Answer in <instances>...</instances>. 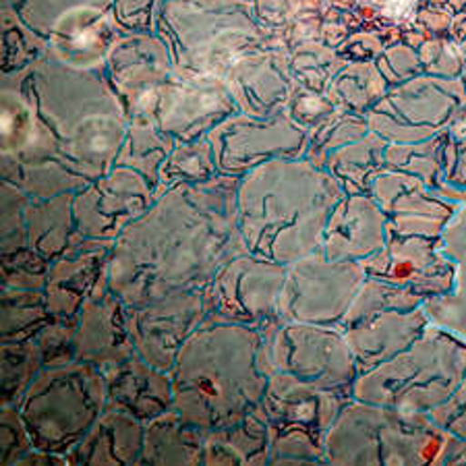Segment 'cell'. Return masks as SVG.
Segmentation results:
<instances>
[{
  "mask_svg": "<svg viewBox=\"0 0 466 466\" xmlns=\"http://www.w3.org/2000/svg\"><path fill=\"white\" fill-rule=\"evenodd\" d=\"M206 431L170 409L146 423L144 456L152 464H199L204 462Z\"/></svg>",
  "mask_w": 466,
  "mask_h": 466,
  "instance_id": "cell-22",
  "label": "cell"
},
{
  "mask_svg": "<svg viewBox=\"0 0 466 466\" xmlns=\"http://www.w3.org/2000/svg\"><path fill=\"white\" fill-rule=\"evenodd\" d=\"M441 249L456 266L454 289L448 295L425 300L423 309L433 323L466 342V199L461 201L454 218L441 232Z\"/></svg>",
  "mask_w": 466,
  "mask_h": 466,
  "instance_id": "cell-21",
  "label": "cell"
},
{
  "mask_svg": "<svg viewBox=\"0 0 466 466\" xmlns=\"http://www.w3.org/2000/svg\"><path fill=\"white\" fill-rule=\"evenodd\" d=\"M386 147L380 135L370 133L363 139L336 149L328 156L326 170L338 178L350 195L370 193L373 178L386 168Z\"/></svg>",
  "mask_w": 466,
  "mask_h": 466,
  "instance_id": "cell-24",
  "label": "cell"
},
{
  "mask_svg": "<svg viewBox=\"0 0 466 466\" xmlns=\"http://www.w3.org/2000/svg\"><path fill=\"white\" fill-rule=\"evenodd\" d=\"M206 319L204 289L185 290L129 307V328L135 355L156 370L170 373L185 342Z\"/></svg>",
  "mask_w": 466,
  "mask_h": 466,
  "instance_id": "cell-11",
  "label": "cell"
},
{
  "mask_svg": "<svg viewBox=\"0 0 466 466\" xmlns=\"http://www.w3.org/2000/svg\"><path fill=\"white\" fill-rule=\"evenodd\" d=\"M425 305V299L409 289L396 287V284L378 280V278H365L363 287L352 300L349 313L344 315L340 328L367 318V315L381 311H412Z\"/></svg>",
  "mask_w": 466,
  "mask_h": 466,
  "instance_id": "cell-26",
  "label": "cell"
},
{
  "mask_svg": "<svg viewBox=\"0 0 466 466\" xmlns=\"http://www.w3.org/2000/svg\"><path fill=\"white\" fill-rule=\"evenodd\" d=\"M133 355L129 307L110 289L106 274L77 315L75 359L108 371Z\"/></svg>",
  "mask_w": 466,
  "mask_h": 466,
  "instance_id": "cell-14",
  "label": "cell"
},
{
  "mask_svg": "<svg viewBox=\"0 0 466 466\" xmlns=\"http://www.w3.org/2000/svg\"><path fill=\"white\" fill-rule=\"evenodd\" d=\"M371 198L388 218V232L394 235L441 237L461 201L433 189L409 172L383 168L373 178Z\"/></svg>",
  "mask_w": 466,
  "mask_h": 466,
  "instance_id": "cell-13",
  "label": "cell"
},
{
  "mask_svg": "<svg viewBox=\"0 0 466 466\" xmlns=\"http://www.w3.org/2000/svg\"><path fill=\"white\" fill-rule=\"evenodd\" d=\"M350 398V390H323L280 371L269 375L255 409L269 431V464L326 462V435Z\"/></svg>",
  "mask_w": 466,
  "mask_h": 466,
  "instance_id": "cell-6",
  "label": "cell"
},
{
  "mask_svg": "<svg viewBox=\"0 0 466 466\" xmlns=\"http://www.w3.org/2000/svg\"><path fill=\"white\" fill-rule=\"evenodd\" d=\"M146 425L118 407L108 404L102 417L89 430L73 452L66 454L71 464H133L144 456Z\"/></svg>",
  "mask_w": 466,
  "mask_h": 466,
  "instance_id": "cell-20",
  "label": "cell"
},
{
  "mask_svg": "<svg viewBox=\"0 0 466 466\" xmlns=\"http://www.w3.org/2000/svg\"><path fill=\"white\" fill-rule=\"evenodd\" d=\"M365 274L417 292L425 300L448 295L454 289L456 266L441 249V237L394 235L371 258L360 261Z\"/></svg>",
  "mask_w": 466,
  "mask_h": 466,
  "instance_id": "cell-12",
  "label": "cell"
},
{
  "mask_svg": "<svg viewBox=\"0 0 466 466\" xmlns=\"http://www.w3.org/2000/svg\"><path fill=\"white\" fill-rule=\"evenodd\" d=\"M464 375L466 342L431 321L407 350L360 373L350 394L400 415H427L456 392Z\"/></svg>",
  "mask_w": 466,
  "mask_h": 466,
  "instance_id": "cell-4",
  "label": "cell"
},
{
  "mask_svg": "<svg viewBox=\"0 0 466 466\" xmlns=\"http://www.w3.org/2000/svg\"><path fill=\"white\" fill-rule=\"evenodd\" d=\"M172 409L199 430L237 425L259 407L269 375L255 326L212 321L195 329L170 371Z\"/></svg>",
  "mask_w": 466,
  "mask_h": 466,
  "instance_id": "cell-3",
  "label": "cell"
},
{
  "mask_svg": "<svg viewBox=\"0 0 466 466\" xmlns=\"http://www.w3.org/2000/svg\"><path fill=\"white\" fill-rule=\"evenodd\" d=\"M347 191L309 160L278 157L247 172L237 187V220L247 249L290 266L321 251L329 216Z\"/></svg>",
  "mask_w": 466,
  "mask_h": 466,
  "instance_id": "cell-2",
  "label": "cell"
},
{
  "mask_svg": "<svg viewBox=\"0 0 466 466\" xmlns=\"http://www.w3.org/2000/svg\"><path fill=\"white\" fill-rule=\"evenodd\" d=\"M284 282L287 266L240 253L222 263L204 287L206 319L259 328L278 315Z\"/></svg>",
  "mask_w": 466,
  "mask_h": 466,
  "instance_id": "cell-10",
  "label": "cell"
},
{
  "mask_svg": "<svg viewBox=\"0 0 466 466\" xmlns=\"http://www.w3.org/2000/svg\"><path fill=\"white\" fill-rule=\"evenodd\" d=\"M167 195L144 220L125 228L108 259V284L127 307L185 290H201L218 268L247 253L237 204L183 214Z\"/></svg>",
  "mask_w": 466,
  "mask_h": 466,
  "instance_id": "cell-1",
  "label": "cell"
},
{
  "mask_svg": "<svg viewBox=\"0 0 466 466\" xmlns=\"http://www.w3.org/2000/svg\"><path fill=\"white\" fill-rule=\"evenodd\" d=\"M56 321L44 290L5 289L3 340H32L48 323Z\"/></svg>",
  "mask_w": 466,
  "mask_h": 466,
  "instance_id": "cell-25",
  "label": "cell"
},
{
  "mask_svg": "<svg viewBox=\"0 0 466 466\" xmlns=\"http://www.w3.org/2000/svg\"><path fill=\"white\" fill-rule=\"evenodd\" d=\"M365 278L360 261H334L323 251L307 255L287 266L276 318L340 326Z\"/></svg>",
  "mask_w": 466,
  "mask_h": 466,
  "instance_id": "cell-9",
  "label": "cell"
},
{
  "mask_svg": "<svg viewBox=\"0 0 466 466\" xmlns=\"http://www.w3.org/2000/svg\"><path fill=\"white\" fill-rule=\"evenodd\" d=\"M108 388V404L118 407L139 420H152L172 409V378L133 355L112 370L104 371Z\"/></svg>",
  "mask_w": 466,
  "mask_h": 466,
  "instance_id": "cell-19",
  "label": "cell"
},
{
  "mask_svg": "<svg viewBox=\"0 0 466 466\" xmlns=\"http://www.w3.org/2000/svg\"><path fill=\"white\" fill-rule=\"evenodd\" d=\"M427 417L450 438L466 443V375L461 386L456 388V392L438 409L427 412Z\"/></svg>",
  "mask_w": 466,
  "mask_h": 466,
  "instance_id": "cell-30",
  "label": "cell"
},
{
  "mask_svg": "<svg viewBox=\"0 0 466 466\" xmlns=\"http://www.w3.org/2000/svg\"><path fill=\"white\" fill-rule=\"evenodd\" d=\"M34 448L25 420L15 404L3 407V462H19Z\"/></svg>",
  "mask_w": 466,
  "mask_h": 466,
  "instance_id": "cell-29",
  "label": "cell"
},
{
  "mask_svg": "<svg viewBox=\"0 0 466 466\" xmlns=\"http://www.w3.org/2000/svg\"><path fill=\"white\" fill-rule=\"evenodd\" d=\"M44 367L35 340H3V407L17 404Z\"/></svg>",
  "mask_w": 466,
  "mask_h": 466,
  "instance_id": "cell-27",
  "label": "cell"
},
{
  "mask_svg": "<svg viewBox=\"0 0 466 466\" xmlns=\"http://www.w3.org/2000/svg\"><path fill=\"white\" fill-rule=\"evenodd\" d=\"M430 323V315L419 307L412 311L373 313L342 328L357 360L359 375L407 350Z\"/></svg>",
  "mask_w": 466,
  "mask_h": 466,
  "instance_id": "cell-18",
  "label": "cell"
},
{
  "mask_svg": "<svg viewBox=\"0 0 466 466\" xmlns=\"http://www.w3.org/2000/svg\"><path fill=\"white\" fill-rule=\"evenodd\" d=\"M266 373H289L323 390H350L359 378L340 326L272 318L259 326Z\"/></svg>",
  "mask_w": 466,
  "mask_h": 466,
  "instance_id": "cell-7",
  "label": "cell"
},
{
  "mask_svg": "<svg viewBox=\"0 0 466 466\" xmlns=\"http://www.w3.org/2000/svg\"><path fill=\"white\" fill-rule=\"evenodd\" d=\"M110 253V243L86 238V243L77 247L69 245V249L52 263L44 292L56 319L77 318L89 295L108 274Z\"/></svg>",
  "mask_w": 466,
  "mask_h": 466,
  "instance_id": "cell-17",
  "label": "cell"
},
{
  "mask_svg": "<svg viewBox=\"0 0 466 466\" xmlns=\"http://www.w3.org/2000/svg\"><path fill=\"white\" fill-rule=\"evenodd\" d=\"M371 3H375V5H386V6H394L396 11H402L404 6H407L410 0H371Z\"/></svg>",
  "mask_w": 466,
  "mask_h": 466,
  "instance_id": "cell-32",
  "label": "cell"
},
{
  "mask_svg": "<svg viewBox=\"0 0 466 466\" xmlns=\"http://www.w3.org/2000/svg\"><path fill=\"white\" fill-rule=\"evenodd\" d=\"M15 407L25 420L34 448L66 458L108 407L106 378L97 367L77 359L42 367Z\"/></svg>",
  "mask_w": 466,
  "mask_h": 466,
  "instance_id": "cell-5",
  "label": "cell"
},
{
  "mask_svg": "<svg viewBox=\"0 0 466 466\" xmlns=\"http://www.w3.org/2000/svg\"><path fill=\"white\" fill-rule=\"evenodd\" d=\"M448 464H466V443L454 440L452 452H450Z\"/></svg>",
  "mask_w": 466,
  "mask_h": 466,
  "instance_id": "cell-31",
  "label": "cell"
},
{
  "mask_svg": "<svg viewBox=\"0 0 466 466\" xmlns=\"http://www.w3.org/2000/svg\"><path fill=\"white\" fill-rule=\"evenodd\" d=\"M466 106L461 79L412 77L375 104L367 115L370 131L388 144H420L438 137Z\"/></svg>",
  "mask_w": 466,
  "mask_h": 466,
  "instance_id": "cell-8",
  "label": "cell"
},
{
  "mask_svg": "<svg viewBox=\"0 0 466 466\" xmlns=\"http://www.w3.org/2000/svg\"><path fill=\"white\" fill-rule=\"evenodd\" d=\"M388 240V218L371 195L347 193L329 216L321 251L334 261H363Z\"/></svg>",
  "mask_w": 466,
  "mask_h": 466,
  "instance_id": "cell-16",
  "label": "cell"
},
{
  "mask_svg": "<svg viewBox=\"0 0 466 466\" xmlns=\"http://www.w3.org/2000/svg\"><path fill=\"white\" fill-rule=\"evenodd\" d=\"M216 139H220V160L230 172H249L278 157H297L307 141L303 129L284 116H238L216 131Z\"/></svg>",
  "mask_w": 466,
  "mask_h": 466,
  "instance_id": "cell-15",
  "label": "cell"
},
{
  "mask_svg": "<svg viewBox=\"0 0 466 466\" xmlns=\"http://www.w3.org/2000/svg\"><path fill=\"white\" fill-rule=\"evenodd\" d=\"M443 191L456 201L466 199V106L446 129V178Z\"/></svg>",
  "mask_w": 466,
  "mask_h": 466,
  "instance_id": "cell-28",
  "label": "cell"
},
{
  "mask_svg": "<svg viewBox=\"0 0 466 466\" xmlns=\"http://www.w3.org/2000/svg\"><path fill=\"white\" fill-rule=\"evenodd\" d=\"M204 464H269L268 425L251 412L237 425L208 431Z\"/></svg>",
  "mask_w": 466,
  "mask_h": 466,
  "instance_id": "cell-23",
  "label": "cell"
}]
</instances>
